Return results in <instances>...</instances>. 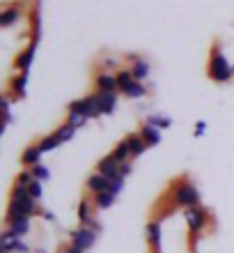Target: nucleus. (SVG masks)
<instances>
[{
	"instance_id": "obj_1",
	"label": "nucleus",
	"mask_w": 234,
	"mask_h": 253,
	"mask_svg": "<svg viewBox=\"0 0 234 253\" xmlns=\"http://www.w3.org/2000/svg\"><path fill=\"white\" fill-rule=\"evenodd\" d=\"M170 200H172L174 207H181V210H188V207H198L202 200L200 189L195 187L188 177H181L170 187Z\"/></svg>"
},
{
	"instance_id": "obj_2",
	"label": "nucleus",
	"mask_w": 234,
	"mask_h": 253,
	"mask_svg": "<svg viewBox=\"0 0 234 253\" xmlns=\"http://www.w3.org/2000/svg\"><path fill=\"white\" fill-rule=\"evenodd\" d=\"M232 65L228 62L225 53H223L221 46H214L211 51V58H209V79L214 83H228L232 81Z\"/></svg>"
},
{
	"instance_id": "obj_3",
	"label": "nucleus",
	"mask_w": 234,
	"mask_h": 253,
	"mask_svg": "<svg viewBox=\"0 0 234 253\" xmlns=\"http://www.w3.org/2000/svg\"><path fill=\"white\" fill-rule=\"evenodd\" d=\"M184 221H186L188 230H191V235H200L204 228L209 226V221H211V212H209L207 207H188V210H184Z\"/></svg>"
},
{
	"instance_id": "obj_4",
	"label": "nucleus",
	"mask_w": 234,
	"mask_h": 253,
	"mask_svg": "<svg viewBox=\"0 0 234 253\" xmlns=\"http://www.w3.org/2000/svg\"><path fill=\"white\" fill-rule=\"evenodd\" d=\"M97 237L99 235L94 233L92 228H87V226H78V228H74L71 233H69V244L71 247H76V249H80V251H90V249L97 244Z\"/></svg>"
},
{
	"instance_id": "obj_5",
	"label": "nucleus",
	"mask_w": 234,
	"mask_h": 253,
	"mask_svg": "<svg viewBox=\"0 0 234 253\" xmlns=\"http://www.w3.org/2000/svg\"><path fill=\"white\" fill-rule=\"evenodd\" d=\"M145 237L152 249V253H161V240H163V228H161V219H149L145 226Z\"/></svg>"
},
{
	"instance_id": "obj_6",
	"label": "nucleus",
	"mask_w": 234,
	"mask_h": 253,
	"mask_svg": "<svg viewBox=\"0 0 234 253\" xmlns=\"http://www.w3.org/2000/svg\"><path fill=\"white\" fill-rule=\"evenodd\" d=\"M97 92H120V83H117V74L99 72L97 74Z\"/></svg>"
},
{
	"instance_id": "obj_7",
	"label": "nucleus",
	"mask_w": 234,
	"mask_h": 253,
	"mask_svg": "<svg viewBox=\"0 0 234 253\" xmlns=\"http://www.w3.org/2000/svg\"><path fill=\"white\" fill-rule=\"evenodd\" d=\"M85 189H87V193L99 196V193H103V191L110 189V180H108L106 175H101V173H92L90 177H87V182H85Z\"/></svg>"
},
{
	"instance_id": "obj_8",
	"label": "nucleus",
	"mask_w": 234,
	"mask_h": 253,
	"mask_svg": "<svg viewBox=\"0 0 234 253\" xmlns=\"http://www.w3.org/2000/svg\"><path fill=\"white\" fill-rule=\"evenodd\" d=\"M37 44H39V42H30V46H28L26 51L16 58V69H19V74H28V72H30L33 60H34V53H37Z\"/></svg>"
},
{
	"instance_id": "obj_9",
	"label": "nucleus",
	"mask_w": 234,
	"mask_h": 253,
	"mask_svg": "<svg viewBox=\"0 0 234 253\" xmlns=\"http://www.w3.org/2000/svg\"><path fill=\"white\" fill-rule=\"evenodd\" d=\"M120 166H122V164H117L110 154H106L103 159L97 161V173L106 175L108 180H113V177H117V175H120Z\"/></svg>"
},
{
	"instance_id": "obj_10",
	"label": "nucleus",
	"mask_w": 234,
	"mask_h": 253,
	"mask_svg": "<svg viewBox=\"0 0 234 253\" xmlns=\"http://www.w3.org/2000/svg\"><path fill=\"white\" fill-rule=\"evenodd\" d=\"M127 145H129V152H131V159H138V157H142L145 154V150H147V143L142 140L140 131H134V133H129L127 138Z\"/></svg>"
},
{
	"instance_id": "obj_11",
	"label": "nucleus",
	"mask_w": 234,
	"mask_h": 253,
	"mask_svg": "<svg viewBox=\"0 0 234 253\" xmlns=\"http://www.w3.org/2000/svg\"><path fill=\"white\" fill-rule=\"evenodd\" d=\"M21 19V5L14 2V5H7L2 12H0V28H12L14 23H19Z\"/></svg>"
},
{
	"instance_id": "obj_12",
	"label": "nucleus",
	"mask_w": 234,
	"mask_h": 253,
	"mask_svg": "<svg viewBox=\"0 0 234 253\" xmlns=\"http://www.w3.org/2000/svg\"><path fill=\"white\" fill-rule=\"evenodd\" d=\"M97 94V101H99V108L103 115H113L115 108H117V92H94Z\"/></svg>"
},
{
	"instance_id": "obj_13",
	"label": "nucleus",
	"mask_w": 234,
	"mask_h": 253,
	"mask_svg": "<svg viewBox=\"0 0 234 253\" xmlns=\"http://www.w3.org/2000/svg\"><path fill=\"white\" fill-rule=\"evenodd\" d=\"M41 150H39V145L34 143V145H28L26 150H23V154H21V164L26 168H34V166H39L41 164Z\"/></svg>"
},
{
	"instance_id": "obj_14",
	"label": "nucleus",
	"mask_w": 234,
	"mask_h": 253,
	"mask_svg": "<svg viewBox=\"0 0 234 253\" xmlns=\"http://www.w3.org/2000/svg\"><path fill=\"white\" fill-rule=\"evenodd\" d=\"M9 92L14 99H23L28 94V74H16L9 83Z\"/></svg>"
},
{
	"instance_id": "obj_15",
	"label": "nucleus",
	"mask_w": 234,
	"mask_h": 253,
	"mask_svg": "<svg viewBox=\"0 0 234 253\" xmlns=\"http://www.w3.org/2000/svg\"><path fill=\"white\" fill-rule=\"evenodd\" d=\"M92 210H94V205L90 203V198H80L78 210H76V216H78L80 226H90V223H92V219H94Z\"/></svg>"
},
{
	"instance_id": "obj_16",
	"label": "nucleus",
	"mask_w": 234,
	"mask_h": 253,
	"mask_svg": "<svg viewBox=\"0 0 234 253\" xmlns=\"http://www.w3.org/2000/svg\"><path fill=\"white\" fill-rule=\"evenodd\" d=\"M138 131H140L142 140L147 143V147H156V145L161 143V129H156V126L147 125V122H142Z\"/></svg>"
},
{
	"instance_id": "obj_17",
	"label": "nucleus",
	"mask_w": 234,
	"mask_h": 253,
	"mask_svg": "<svg viewBox=\"0 0 234 253\" xmlns=\"http://www.w3.org/2000/svg\"><path fill=\"white\" fill-rule=\"evenodd\" d=\"M7 230L14 235V237H26L30 233V228H33V219H19V221H12V223H7Z\"/></svg>"
},
{
	"instance_id": "obj_18",
	"label": "nucleus",
	"mask_w": 234,
	"mask_h": 253,
	"mask_svg": "<svg viewBox=\"0 0 234 253\" xmlns=\"http://www.w3.org/2000/svg\"><path fill=\"white\" fill-rule=\"evenodd\" d=\"M115 200H117V196L113 191H103L99 196H92V205H94V210L101 212V210H110L115 205Z\"/></svg>"
},
{
	"instance_id": "obj_19",
	"label": "nucleus",
	"mask_w": 234,
	"mask_h": 253,
	"mask_svg": "<svg viewBox=\"0 0 234 253\" xmlns=\"http://www.w3.org/2000/svg\"><path fill=\"white\" fill-rule=\"evenodd\" d=\"M131 69V74H134V79L135 81H147V76H149V72H152V67H149V62L145 60V58H140V60H135L134 65L129 67Z\"/></svg>"
},
{
	"instance_id": "obj_20",
	"label": "nucleus",
	"mask_w": 234,
	"mask_h": 253,
	"mask_svg": "<svg viewBox=\"0 0 234 253\" xmlns=\"http://www.w3.org/2000/svg\"><path fill=\"white\" fill-rule=\"evenodd\" d=\"M37 145H39L41 152L46 154V152H53V150H58V147L62 145V140H60V136L53 131V133H48V136H41Z\"/></svg>"
},
{
	"instance_id": "obj_21",
	"label": "nucleus",
	"mask_w": 234,
	"mask_h": 253,
	"mask_svg": "<svg viewBox=\"0 0 234 253\" xmlns=\"http://www.w3.org/2000/svg\"><path fill=\"white\" fill-rule=\"evenodd\" d=\"M110 157H113V159L117 161V164H129V159H131V152H129L127 140L117 143V145H115V150L110 152Z\"/></svg>"
},
{
	"instance_id": "obj_22",
	"label": "nucleus",
	"mask_w": 234,
	"mask_h": 253,
	"mask_svg": "<svg viewBox=\"0 0 234 253\" xmlns=\"http://www.w3.org/2000/svg\"><path fill=\"white\" fill-rule=\"evenodd\" d=\"M122 94L129 97V99H140V97L147 94V87H145V83H140V81H134V83H131V85H129Z\"/></svg>"
},
{
	"instance_id": "obj_23",
	"label": "nucleus",
	"mask_w": 234,
	"mask_h": 253,
	"mask_svg": "<svg viewBox=\"0 0 234 253\" xmlns=\"http://www.w3.org/2000/svg\"><path fill=\"white\" fill-rule=\"evenodd\" d=\"M85 101H87V120H97V118L103 115L99 108V101H97V94H87Z\"/></svg>"
},
{
	"instance_id": "obj_24",
	"label": "nucleus",
	"mask_w": 234,
	"mask_h": 253,
	"mask_svg": "<svg viewBox=\"0 0 234 253\" xmlns=\"http://www.w3.org/2000/svg\"><path fill=\"white\" fill-rule=\"evenodd\" d=\"M145 122H147V125H152V126H156V129H161V131L172 126V120H170L167 115H147V118H145Z\"/></svg>"
},
{
	"instance_id": "obj_25",
	"label": "nucleus",
	"mask_w": 234,
	"mask_h": 253,
	"mask_svg": "<svg viewBox=\"0 0 234 253\" xmlns=\"http://www.w3.org/2000/svg\"><path fill=\"white\" fill-rule=\"evenodd\" d=\"M55 133L60 136L62 143H69V140L76 138V126H71V125H67V122H65L62 126H58V129H55Z\"/></svg>"
},
{
	"instance_id": "obj_26",
	"label": "nucleus",
	"mask_w": 234,
	"mask_h": 253,
	"mask_svg": "<svg viewBox=\"0 0 234 253\" xmlns=\"http://www.w3.org/2000/svg\"><path fill=\"white\" fill-rule=\"evenodd\" d=\"M134 74H131V69H122V72H117V83H120V92H124L131 83H134Z\"/></svg>"
},
{
	"instance_id": "obj_27",
	"label": "nucleus",
	"mask_w": 234,
	"mask_h": 253,
	"mask_svg": "<svg viewBox=\"0 0 234 253\" xmlns=\"http://www.w3.org/2000/svg\"><path fill=\"white\" fill-rule=\"evenodd\" d=\"M34 182V177H33V170H30V168H23V170H21L19 175H16V182H14V184H16V187H30V184H33Z\"/></svg>"
},
{
	"instance_id": "obj_28",
	"label": "nucleus",
	"mask_w": 234,
	"mask_h": 253,
	"mask_svg": "<svg viewBox=\"0 0 234 253\" xmlns=\"http://www.w3.org/2000/svg\"><path fill=\"white\" fill-rule=\"evenodd\" d=\"M30 170H33V177H34L37 182H48V180H51V168L44 166V164H39V166L30 168Z\"/></svg>"
},
{
	"instance_id": "obj_29",
	"label": "nucleus",
	"mask_w": 234,
	"mask_h": 253,
	"mask_svg": "<svg viewBox=\"0 0 234 253\" xmlns=\"http://www.w3.org/2000/svg\"><path fill=\"white\" fill-rule=\"evenodd\" d=\"M67 111L69 113H80V115H85L87 118V101H85V97H83V99H74L67 106Z\"/></svg>"
},
{
	"instance_id": "obj_30",
	"label": "nucleus",
	"mask_w": 234,
	"mask_h": 253,
	"mask_svg": "<svg viewBox=\"0 0 234 253\" xmlns=\"http://www.w3.org/2000/svg\"><path fill=\"white\" fill-rule=\"evenodd\" d=\"M41 184H44V182H37V180H34L33 184L28 187V191H30V198L37 200V203H39V200L44 198V187H41Z\"/></svg>"
},
{
	"instance_id": "obj_31",
	"label": "nucleus",
	"mask_w": 234,
	"mask_h": 253,
	"mask_svg": "<svg viewBox=\"0 0 234 253\" xmlns=\"http://www.w3.org/2000/svg\"><path fill=\"white\" fill-rule=\"evenodd\" d=\"M85 122H87L85 115H80V113H69V111H67V125H71V126H76V129H78V126H83Z\"/></svg>"
},
{
	"instance_id": "obj_32",
	"label": "nucleus",
	"mask_w": 234,
	"mask_h": 253,
	"mask_svg": "<svg viewBox=\"0 0 234 253\" xmlns=\"http://www.w3.org/2000/svg\"><path fill=\"white\" fill-rule=\"evenodd\" d=\"M124 177H122V175H117V177H113V180H110V189H108V191H113L115 196H120L122 193V189H124Z\"/></svg>"
},
{
	"instance_id": "obj_33",
	"label": "nucleus",
	"mask_w": 234,
	"mask_h": 253,
	"mask_svg": "<svg viewBox=\"0 0 234 253\" xmlns=\"http://www.w3.org/2000/svg\"><path fill=\"white\" fill-rule=\"evenodd\" d=\"M204 133H207V122L198 120V122H195V129H193V136H195V138H202Z\"/></svg>"
},
{
	"instance_id": "obj_34",
	"label": "nucleus",
	"mask_w": 234,
	"mask_h": 253,
	"mask_svg": "<svg viewBox=\"0 0 234 253\" xmlns=\"http://www.w3.org/2000/svg\"><path fill=\"white\" fill-rule=\"evenodd\" d=\"M101 67H103L106 72H110V69H115V67H117V60H115V58H106V60L101 62Z\"/></svg>"
},
{
	"instance_id": "obj_35",
	"label": "nucleus",
	"mask_w": 234,
	"mask_h": 253,
	"mask_svg": "<svg viewBox=\"0 0 234 253\" xmlns=\"http://www.w3.org/2000/svg\"><path fill=\"white\" fill-rule=\"evenodd\" d=\"M131 173H134V168H131V164H122V166H120V175L124 177V180H127V177H129Z\"/></svg>"
},
{
	"instance_id": "obj_36",
	"label": "nucleus",
	"mask_w": 234,
	"mask_h": 253,
	"mask_svg": "<svg viewBox=\"0 0 234 253\" xmlns=\"http://www.w3.org/2000/svg\"><path fill=\"white\" fill-rule=\"evenodd\" d=\"M60 253H85V251H80V249H76V247H71V244H67V247L62 249Z\"/></svg>"
},
{
	"instance_id": "obj_37",
	"label": "nucleus",
	"mask_w": 234,
	"mask_h": 253,
	"mask_svg": "<svg viewBox=\"0 0 234 253\" xmlns=\"http://www.w3.org/2000/svg\"><path fill=\"white\" fill-rule=\"evenodd\" d=\"M127 60L131 62V65H134L135 60H140V55H138V53H127Z\"/></svg>"
},
{
	"instance_id": "obj_38",
	"label": "nucleus",
	"mask_w": 234,
	"mask_h": 253,
	"mask_svg": "<svg viewBox=\"0 0 234 253\" xmlns=\"http://www.w3.org/2000/svg\"><path fill=\"white\" fill-rule=\"evenodd\" d=\"M41 216H44V219H46V221H55V216H53V214H51V212H41Z\"/></svg>"
}]
</instances>
